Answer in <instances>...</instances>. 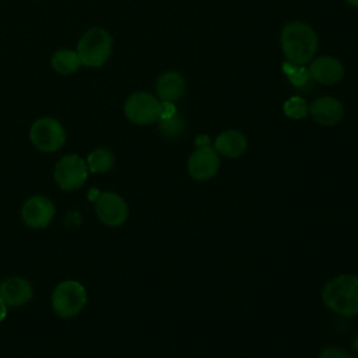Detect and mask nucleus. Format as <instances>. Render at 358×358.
<instances>
[{
  "label": "nucleus",
  "instance_id": "1",
  "mask_svg": "<svg viewBox=\"0 0 358 358\" xmlns=\"http://www.w3.org/2000/svg\"><path fill=\"white\" fill-rule=\"evenodd\" d=\"M280 43L287 62L303 66L317 50V35L308 24L294 21L282 28Z\"/></svg>",
  "mask_w": 358,
  "mask_h": 358
},
{
  "label": "nucleus",
  "instance_id": "2",
  "mask_svg": "<svg viewBox=\"0 0 358 358\" xmlns=\"http://www.w3.org/2000/svg\"><path fill=\"white\" fill-rule=\"evenodd\" d=\"M322 299L337 315H358V275L340 274L334 277L323 287Z\"/></svg>",
  "mask_w": 358,
  "mask_h": 358
},
{
  "label": "nucleus",
  "instance_id": "3",
  "mask_svg": "<svg viewBox=\"0 0 358 358\" xmlns=\"http://www.w3.org/2000/svg\"><path fill=\"white\" fill-rule=\"evenodd\" d=\"M76 52L83 66L91 69L102 67L112 56L113 38L105 28L92 27L78 39Z\"/></svg>",
  "mask_w": 358,
  "mask_h": 358
},
{
  "label": "nucleus",
  "instance_id": "4",
  "mask_svg": "<svg viewBox=\"0 0 358 358\" xmlns=\"http://www.w3.org/2000/svg\"><path fill=\"white\" fill-rule=\"evenodd\" d=\"M85 303L87 291L78 281H62L52 292V308L60 317L70 319L77 316Z\"/></svg>",
  "mask_w": 358,
  "mask_h": 358
},
{
  "label": "nucleus",
  "instance_id": "5",
  "mask_svg": "<svg viewBox=\"0 0 358 358\" xmlns=\"http://www.w3.org/2000/svg\"><path fill=\"white\" fill-rule=\"evenodd\" d=\"M29 140L42 152H55L66 143V130L55 117H39L29 129Z\"/></svg>",
  "mask_w": 358,
  "mask_h": 358
},
{
  "label": "nucleus",
  "instance_id": "6",
  "mask_svg": "<svg viewBox=\"0 0 358 358\" xmlns=\"http://www.w3.org/2000/svg\"><path fill=\"white\" fill-rule=\"evenodd\" d=\"M124 116L129 122L145 126L157 122L161 115V101L145 91H138L131 94L123 106Z\"/></svg>",
  "mask_w": 358,
  "mask_h": 358
},
{
  "label": "nucleus",
  "instance_id": "7",
  "mask_svg": "<svg viewBox=\"0 0 358 358\" xmlns=\"http://www.w3.org/2000/svg\"><path fill=\"white\" fill-rule=\"evenodd\" d=\"M87 162L77 154L62 157L55 166V180L63 190H76L81 187L88 178Z\"/></svg>",
  "mask_w": 358,
  "mask_h": 358
},
{
  "label": "nucleus",
  "instance_id": "8",
  "mask_svg": "<svg viewBox=\"0 0 358 358\" xmlns=\"http://www.w3.org/2000/svg\"><path fill=\"white\" fill-rule=\"evenodd\" d=\"M95 213L99 221L108 227H119L129 217L126 200L115 192H103L95 200Z\"/></svg>",
  "mask_w": 358,
  "mask_h": 358
},
{
  "label": "nucleus",
  "instance_id": "9",
  "mask_svg": "<svg viewBox=\"0 0 358 358\" xmlns=\"http://www.w3.org/2000/svg\"><path fill=\"white\" fill-rule=\"evenodd\" d=\"M56 213V207L45 196H31L21 207V218L24 224L34 229L46 228Z\"/></svg>",
  "mask_w": 358,
  "mask_h": 358
},
{
  "label": "nucleus",
  "instance_id": "10",
  "mask_svg": "<svg viewBox=\"0 0 358 358\" xmlns=\"http://www.w3.org/2000/svg\"><path fill=\"white\" fill-rule=\"evenodd\" d=\"M220 168V154L211 145L197 147L187 159V171L196 180H208Z\"/></svg>",
  "mask_w": 358,
  "mask_h": 358
},
{
  "label": "nucleus",
  "instance_id": "11",
  "mask_svg": "<svg viewBox=\"0 0 358 358\" xmlns=\"http://www.w3.org/2000/svg\"><path fill=\"white\" fill-rule=\"evenodd\" d=\"M308 71L310 80L319 84L331 85L343 78L344 66L338 59L333 56H319L315 60H312Z\"/></svg>",
  "mask_w": 358,
  "mask_h": 358
},
{
  "label": "nucleus",
  "instance_id": "12",
  "mask_svg": "<svg viewBox=\"0 0 358 358\" xmlns=\"http://www.w3.org/2000/svg\"><path fill=\"white\" fill-rule=\"evenodd\" d=\"M309 115L322 126H334L343 119L344 108L334 96H320L309 105Z\"/></svg>",
  "mask_w": 358,
  "mask_h": 358
},
{
  "label": "nucleus",
  "instance_id": "13",
  "mask_svg": "<svg viewBox=\"0 0 358 358\" xmlns=\"http://www.w3.org/2000/svg\"><path fill=\"white\" fill-rule=\"evenodd\" d=\"M34 296L32 284L22 277H10L0 284V298L7 306H21Z\"/></svg>",
  "mask_w": 358,
  "mask_h": 358
},
{
  "label": "nucleus",
  "instance_id": "14",
  "mask_svg": "<svg viewBox=\"0 0 358 358\" xmlns=\"http://www.w3.org/2000/svg\"><path fill=\"white\" fill-rule=\"evenodd\" d=\"M185 78L178 71H166L162 73L157 83H155V91L157 98L161 102H175L185 94Z\"/></svg>",
  "mask_w": 358,
  "mask_h": 358
},
{
  "label": "nucleus",
  "instance_id": "15",
  "mask_svg": "<svg viewBox=\"0 0 358 358\" xmlns=\"http://www.w3.org/2000/svg\"><path fill=\"white\" fill-rule=\"evenodd\" d=\"M214 148L220 155L227 158H238L245 154L248 148V140L242 131L229 129L218 134L214 141Z\"/></svg>",
  "mask_w": 358,
  "mask_h": 358
},
{
  "label": "nucleus",
  "instance_id": "16",
  "mask_svg": "<svg viewBox=\"0 0 358 358\" xmlns=\"http://www.w3.org/2000/svg\"><path fill=\"white\" fill-rule=\"evenodd\" d=\"M52 69L62 76H71L83 66L76 50L59 49L52 55L50 59Z\"/></svg>",
  "mask_w": 358,
  "mask_h": 358
},
{
  "label": "nucleus",
  "instance_id": "17",
  "mask_svg": "<svg viewBox=\"0 0 358 358\" xmlns=\"http://www.w3.org/2000/svg\"><path fill=\"white\" fill-rule=\"evenodd\" d=\"M85 162L91 173H106L115 165V155L110 150L99 147L88 154Z\"/></svg>",
  "mask_w": 358,
  "mask_h": 358
},
{
  "label": "nucleus",
  "instance_id": "18",
  "mask_svg": "<svg viewBox=\"0 0 358 358\" xmlns=\"http://www.w3.org/2000/svg\"><path fill=\"white\" fill-rule=\"evenodd\" d=\"M158 122H159L158 129H159L161 136L168 140L178 138L185 131V127H186V122H185L183 116L178 112L173 116L166 117V119H159Z\"/></svg>",
  "mask_w": 358,
  "mask_h": 358
},
{
  "label": "nucleus",
  "instance_id": "19",
  "mask_svg": "<svg viewBox=\"0 0 358 358\" xmlns=\"http://www.w3.org/2000/svg\"><path fill=\"white\" fill-rule=\"evenodd\" d=\"M282 110H284L285 116H288L289 119L301 120V119L308 116L309 106H308V102L303 98H301V96H291L289 99H287L284 102Z\"/></svg>",
  "mask_w": 358,
  "mask_h": 358
},
{
  "label": "nucleus",
  "instance_id": "20",
  "mask_svg": "<svg viewBox=\"0 0 358 358\" xmlns=\"http://www.w3.org/2000/svg\"><path fill=\"white\" fill-rule=\"evenodd\" d=\"M282 70L288 76V80L295 87H302V85H305L310 80L309 71L303 66H298V64H292V63L287 62V63L282 64Z\"/></svg>",
  "mask_w": 358,
  "mask_h": 358
},
{
  "label": "nucleus",
  "instance_id": "21",
  "mask_svg": "<svg viewBox=\"0 0 358 358\" xmlns=\"http://www.w3.org/2000/svg\"><path fill=\"white\" fill-rule=\"evenodd\" d=\"M319 358H352V355L340 347H327L320 352Z\"/></svg>",
  "mask_w": 358,
  "mask_h": 358
},
{
  "label": "nucleus",
  "instance_id": "22",
  "mask_svg": "<svg viewBox=\"0 0 358 358\" xmlns=\"http://www.w3.org/2000/svg\"><path fill=\"white\" fill-rule=\"evenodd\" d=\"M176 113V108L173 105V102H161V115L159 119H166L171 117ZM158 119V120H159Z\"/></svg>",
  "mask_w": 358,
  "mask_h": 358
},
{
  "label": "nucleus",
  "instance_id": "23",
  "mask_svg": "<svg viewBox=\"0 0 358 358\" xmlns=\"http://www.w3.org/2000/svg\"><path fill=\"white\" fill-rule=\"evenodd\" d=\"M6 316H7V305H6V302L0 298V322H3V320L6 319Z\"/></svg>",
  "mask_w": 358,
  "mask_h": 358
},
{
  "label": "nucleus",
  "instance_id": "24",
  "mask_svg": "<svg viewBox=\"0 0 358 358\" xmlns=\"http://www.w3.org/2000/svg\"><path fill=\"white\" fill-rule=\"evenodd\" d=\"M352 348H354V350L358 352V337H357V338L352 341Z\"/></svg>",
  "mask_w": 358,
  "mask_h": 358
},
{
  "label": "nucleus",
  "instance_id": "25",
  "mask_svg": "<svg viewBox=\"0 0 358 358\" xmlns=\"http://www.w3.org/2000/svg\"><path fill=\"white\" fill-rule=\"evenodd\" d=\"M345 1L354 7H358V0H345Z\"/></svg>",
  "mask_w": 358,
  "mask_h": 358
}]
</instances>
